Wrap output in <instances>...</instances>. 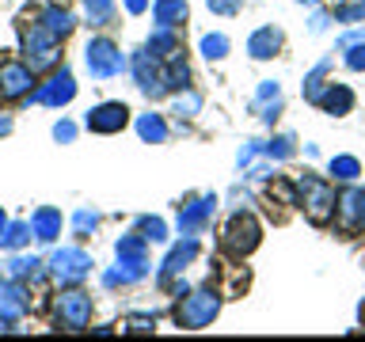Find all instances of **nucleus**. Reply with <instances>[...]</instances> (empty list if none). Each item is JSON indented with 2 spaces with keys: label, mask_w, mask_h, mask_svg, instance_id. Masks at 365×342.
I'll return each mask as SVG.
<instances>
[{
  "label": "nucleus",
  "mask_w": 365,
  "mask_h": 342,
  "mask_svg": "<svg viewBox=\"0 0 365 342\" xmlns=\"http://www.w3.org/2000/svg\"><path fill=\"white\" fill-rule=\"evenodd\" d=\"M217 312H221V293H213V289L182 293V301L175 304V323L182 331H202L217 319Z\"/></svg>",
  "instance_id": "f257e3e1"
},
{
  "label": "nucleus",
  "mask_w": 365,
  "mask_h": 342,
  "mask_svg": "<svg viewBox=\"0 0 365 342\" xmlns=\"http://www.w3.org/2000/svg\"><path fill=\"white\" fill-rule=\"evenodd\" d=\"M259 221L251 213H232L228 217V224H225V232H221V247H225V255H232V259H244L251 255V251L259 247Z\"/></svg>",
  "instance_id": "f03ea898"
},
{
  "label": "nucleus",
  "mask_w": 365,
  "mask_h": 342,
  "mask_svg": "<svg viewBox=\"0 0 365 342\" xmlns=\"http://www.w3.org/2000/svg\"><path fill=\"white\" fill-rule=\"evenodd\" d=\"M84 61H88V73L96 80H110L125 68V53L110 38H91L84 50Z\"/></svg>",
  "instance_id": "7ed1b4c3"
},
{
  "label": "nucleus",
  "mask_w": 365,
  "mask_h": 342,
  "mask_svg": "<svg viewBox=\"0 0 365 342\" xmlns=\"http://www.w3.org/2000/svg\"><path fill=\"white\" fill-rule=\"evenodd\" d=\"M53 319H57V327L61 331H84L91 323V296L88 293H61L53 301Z\"/></svg>",
  "instance_id": "20e7f679"
},
{
  "label": "nucleus",
  "mask_w": 365,
  "mask_h": 342,
  "mask_svg": "<svg viewBox=\"0 0 365 342\" xmlns=\"http://www.w3.org/2000/svg\"><path fill=\"white\" fill-rule=\"evenodd\" d=\"M301 198H304V213L312 224H327L331 217H335V194H331L327 182L319 179H301Z\"/></svg>",
  "instance_id": "39448f33"
},
{
  "label": "nucleus",
  "mask_w": 365,
  "mask_h": 342,
  "mask_svg": "<svg viewBox=\"0 0 365 342\" xmlns=\"http://www.w3.org/2000/svg\"><path fill=\"white\" fill-rule=\"evenodd\" d=\"M23 53H27V65L31 68H53L57 65V38L46 27L34 23L31 31H23Z\"/></svg>",
  "instance_id": "423d86ee"
},
{
  "label": "nucleus",
  "mask_w": 365,
  "mask_h": 342,
  "mask_svg": "<svg viewBox=\"0 0 365 342\" xmlns=\"http://www.w3.org/2000/svg\"><path fill=\"white\" fill-rule=\"evenodd\" d=\"M88 270H91V255H88V251H80V247H61V251H53V259H50V274L61 285L84 281Z\"/></svg>",
  "instance_id": "0eeeda50"
},
{
  "label": "nucleus",
  "mask_w": 365,
  "mask_h": 342,
  "mask_svg": "<svg viewBox=\"0 0 365 342\" xmlns=\"http://www.w3.org/2000/svg\"><path fill=\"white\" fill-rule=\"evenodd\" d=\"M133 76H137V88L145 91L148 99H164L168 91H164V61H160L156 53H133Z\"/></svg>",
  "instance_id": "6e6552de"
},
{
  "label": "nucleus",
  "mask_w": 365,
  "mask_h": 342,
  "mask_svg": "<svg viewBox=\"0 0 365 342\" xmlns=\"http://www.w3.org/2000/svg\"><path fill=\"white\" fill-rule=\"evenodd\" d=\"M130 122V107L125 103H99L88 110V130L91 133H122Z\"/></svg>",
  "instance_id": "1a4fd4ad"
},
{
  "label": "nucleus",
  "mask_w": 365,
  "mask_h": 342,
  "mask_svg": "<svg viewBox=\"0 0 365 342\" xmlns=\"http://www.w3.org/2000/svg\"><path fill=\"white\" fill-rule=\"evenodd\" d=\"M73 99H76V80L68 68L53 73L38 91H34V103H42V107H65V103H73Z\"/></svg>",
  "instance_id": "9d476101"
},
{
  "label": "nucleus",
  "mask_w": 365,
  "mask_h": 342,
  "mask_svg": "<svg viewBox=\"0 0 365 342\" xmlns=\"http://www.w3.org/2000/svg\"><path fill=\"white\" fill-rule=\"evenodd\" d=\"M34 84V68L31 65H19V61H8L0 65V95L4 99H23Z\"/></svg>",
  "instance_id": "9b49d317"
},
{
  "label": "nucleus",
  "mask_w": 365,
  "mask_h": 342,
  "mask_svg": "<svg viewBox=\"0 0 365 342\" xmlns=\"http://www.w3.org/2000/svg\"><path fill=\"white\" fill-rule=\"evenodd\" d=\"M31 296L19 281H0V323H16V319L27 316Z\"/></svg>",
  "instance_id": "f8f14e48"
},
{
  "label": "nucleus",
  "mask_w": 365,
  "mask_h": 342,
  "mask_svg": "<svg viewBox=\"0 0 365 342\" xmlns=\"http://www.w3.org/2000/svg\"><path fill=\"white\" fill-rule=\"evenodd\" d=\"M213 209H217V198H198V202H190V205H182L179 209V232L182 236H194V232H202L205 224H210V217H213Z\"/></svg>",
  "instance_id": "ddd939ff"
},
{
  "label": "nucleus",
  "mask_w": 365,
  "mask_h": 342,
  "mask_svg": "<svg viewBox=\"0 0 365 342\" xmlns=\"http://www.w3.org/2000/svg\"><path fill=\"white\" fill-rule=\"evenodd\" d=\"M194 255H198V239L194 236H187V239H179L175 247L168 251V259L160 262V281H168L171 274H182L194 262Z\"/></svg>",
  "instance_id": "4468645a"
},
{
  "label": "nucleus",
  "mask_w": 365,
  "mask_h": 342,
  "mask_svg": "<svg viewBox=\"0 0 365 342\" xmlns=\"http://www.w3.org/2000/svg\"><path fill=\"white\" fill-rule=\"evenodd\" d=\"M31 228H34V239H42V244H53V239L61 236V209H53V205H42V209H34Z\"/></svg>",
  "instance_id": "2eb2a0df"
},
{
  "label": "nucleus",
  "mask_w": 365,
  "mask_h": 342,
  "mask_svg": "<svg viewBox=\"0 0 365 342\" xmlns=\"http://www.w3.org/2000/svg\"><path fill=\"white\" fill-rule=\"evenodd\" d=\"M38 27H46V31L53 34V38H65V34H73L76 19H73V11H68V8L50 4V8H42V11H38Z\"/></svg>",
  "instance_id": "dca6fc26"
},
{
  "label": "nucleus",
  "mask_w": 365,
  "mask_h": 342,
  "mask_svg": "<svg viewBox=\"0 0 365 342\" xmlns=\"http://www.w3.org/2000/svg\"><path fill=\"white\" fill-rule=\"evenodd\" d=\"M145 274H148V262H125V259H118V266L103 274V285H107V289H118V285L141 281Z\"/></svg>",
  "instance_id": "f3484780"
},
{
  "label": "nucleus",
  "mask_w": 365,
  "mask_h": 342,
  "mask_svg": "<svg viewBox=\"0 0 365 342\" xmlns=\"http://www.w3.org/2000/svg\"><path fill=\"white\" fill-rule=\"evenodd\" d=\"M278 50H282V34L274 27H262L247 38V53L255 57V61H267V57H274Z\"/></svg>",
  "instance_id": "a211bd4d"
},
{
  "label": "nucleus",
  "mask_w": 365,
  "mask_h": 342,
  "mask_svg": "<svg viewBox=\"0 0 365 342\" xmlns=\"http://www.w3.org/2000/svg\"><path fill=\"white\" fill-rule=\"evenodd\" d=\"M153 16L156 27H179V23H187V0H156Z\"/></svg>",
  "instance_id": "6ab92c4d"
},
{
  "label": "nucleus",
  "mask_w": 365,
  "mask_h": 342,
  "mask_svg": "<svg viewBox=\"0 0 365 342\" xmlns=\"http://www.w3.org/2000/svg\"><path fill=\"white\" fill-rule=\"evenodd\" d=\"M319 107L331 110V114H350V107H354V91L342 88V84H327V91H319Z\"/></svg>",
  "instance_id": "aec40b11"
},
{
  "label": "nucleus",
  "mask_w": 365,
  "mask_h": 342,
  "mask_svg": "<svg viewBox=\"0 0 365 342\" xmlns=\"http://www.w3.org/2000/svg\"><path fill=\"white\" fill-rule=\"evenodd\" d=\"M114 255L125 259V262H148V239L141 232H130L114 244Z\"/></svg>",
  "instance_id": "412c9836"
},
{
  "label": "nucleus",
  "mask_w": 365,
  "mask_h": 342,
  "mask_svg": "<svg viewBox=\"0 0 365 342\" xmlns=\"http://www.w3.org/2000/svg\"><path fill=\"white\" fill-rule=\"evenodd\" d=\"M145 50H148V53H156L160 61H171V57H179V53H182V46H179L175 34H171V27H160L153 38H148Z\"/></svg>",
  "instance_id": "4be33fe9"
},
{
  "label": "nucleus",
  "mask_w": 365,
  "mask_h": 342,
  "mask_svg": "<svg viewBox=\"0 0 365 342\" xmlns=\"http://www.w3.org/2000/svg\"><path fill=\"white\" fill-rule=\"evenodd\" d=\"M187 88H190V68L179 53L171 61H164V91H187Z\"/></svg>",
  "instance_id": "5701e85b"
},
{
  "label": "nucleus",
  "mask_w": 365,
  "mask_h": 342,
  "mask_svg": "<svg viewBox=\"0 0 365 342\" xmlns=\"http://www.w3.org/2000/svg\"><path fill=\"white\" fill-rule=\"evenodd\" d=\"M31 236H34L31 221H16V224H8V228H4V236H0V247L19 251V247H27V244H31Z\"/></svg>",
  "instance_id": "b1692460"
},
{
  "label": "nucleus",
  "mask_w": 365,
  "mask_h": 342,
  "mask_svg": "<svg viewBox=\"0 0 365 342\" xmlns=\"http://www.w3.org/2000/svg\"><path fill=\"white\" fill-rule=\"evenodd\" d=\"M137 133H141V141L160 145L168 137V122L160 118V114H141V118H137Z\"/></svg>",
  "instance_id": "393cba45"
},
{
  "label": "nucleus",
  "mask_w": 365,
  "mask_h": 342,
  "mask_svg": "<svg viewBox=\"0 0 365 342\" xmlns=\"http://www.w3.org/2000/svg\"><path fill=\"white\" fill-rule=\"evenodd\" d=\"M84 16L91 27H110L114 23V0H84Z\"/></svg>",
  "instance_id": "a878e982"
},
{
  "label": "nucleus",
  "mask_w": 365,
  "mask_h": 342,
  "mask_svg": "<svg viewBox=\"0 0 365 342\" xmlns=\"http://www.w3.org/2000/svg\"><path fill=\"white\" fill-rule=\"evenodd\" d=\"M8 270H11V278H31V281H38V278H42V259L16 255V259L8 262Z\"/></svg>",
  "instance_id": "bb28decb"
},
{
  "label": "nucleus",
  "mask_w": 365,
  "mask_h": 342,
  "mask_svg": "<svg viewBox=\"0 0 365 342\" xmlns=\"http://www.w3.org/2000/svg\"><path fill=\"white\" fill-rule=\"evenodd\" d=\"M255 107L262 110V118H274V114H278V107H282V91H278V84H270V80H267V84H262L259 88V103H255Z\"/></svg>",
  "instance_id": "cd10ccee"
},
{
  "label": "nucleus",
  "mask_w": 365,
  "mask_h": 342,
  "mask_svg": "<svg viewBox=\"0 0 365 342\" xmlns=\"http://www.w3.org/2000/svg\"><path fill=\"white\" fill-rule=\"evenodd\" d=\"M331 8H335V19H342V23L365 19V0H331Z\"/></svg>",
  "instance_id": "c85d7f7f"
},
{
  "label": "nucleus",
  "mask_w": 365,
  "mask_h": 342,
  "mask_svg": "<svg viewBox=\"0 0 365 342\" xmlns=\"http://www.w3.org/2000/svg\"><path fill=\"white\" fill-rule=\"evenodd\" d=\"M137 232H141V236L148 239V244H164V239H168V224L160 221V217H141Z\"/></svg>",
  "instance_id": "c756f323"
},
{
  "label": "nucleus",
  "mask_w": 365,
  "mask_h": 342,
  "mask_svg": "<svg viewBox=\"0 0 365 342\" xmlns=\"http://www.w3.org/2000/svg\"><path fill=\"white\" fill-rule=\"evenodd\" d=\"M122 331H125V335H153V331H156V316H125Z\"/></svg>",
  "instance_id": "7c9ffc66"
},
{
  "label": "nucleus",
  "mask_w": 365,
  "mask_h": 342,
  "mask_svg": "<svg viewBox=\"0 0 365 342\" xmlns=\"http://www.w3.org/2000/svg\"><path fill=\"white\" fill-rule=\"evenodd\" d=\"M358 171H361V164L354 156H335L331 160V175L335 179H358Z\"/></svg>",
  "instance_id": "2f4dec72"
},
{
  "label": "nucleus",
  "mask_w": 365,
  "mask_h": 342,
  "mask_svg": "<svg viewBox=\"0 0 365 342\" xmlns=\"http://www.w3.org/2000/svg\"><path fill=\"white\" fill-rule=\"evenodd\" d=\"M202 53L210 57V61H221V57L228 53V38H225V34H205V38H202Z\"/></svg>",
  "instance_id": "473e14b6"
},
{
  "label": "nucleus",
  "mask_w": 365,
  "mask_h": 342,
  "mask_svg": "<svg viewBox=\"0 0 365 342\" xmlns=\"http://www.w3.org/2000/svg\"><path fill=\"white\" fill-rule=\"evenodd\" d=\"M73 228H76V236H91L99 228V213L96 209H80L76 217H73Z\"/></svg>",
  "instance_id": "72a5a7b5"
},
{
  "label": "nucleus",
  "mask_w": 365,
  "mask_h": 342,
  "mask_svg": "<svg viewBox=\"0 0 365 342\" xmlns=\"http://www.w3.org/2000/svg\"><path fill=\"white\" fill-rule=\"evenodd\" d=\"M202 110V95L198 91H187V95L175 99V114H198Z\"/></svg>",
  "instance_id": "f704fd0d"
},
{
  "label": "nucleus",
  "mask_w": 365,
  "mask_h": 342,
  "mask_svg": "<svg viewBox=\"0 0 365 342\" xmlns=\"http://www.w3.org/2000/svg\"><path fill=\"white\" fill-rule=\"evenodd\" d=\"M346 65L350 68H358V73H365V42H354V46H346Z\"/></svg>",
  "instance_id": "c9c22d12"
},
{
  "label": "nucleus",
  "mask_w": 365,
  "mask_h": 342,
  "mask_svg": "<svg viewBox=\"0 0 365 342\" xmlns=\"http://www.w3.org/2000/svg\"><path fill=\"white\" fill-rule=\"evenodd\" d=\"M205 4H210L217 16H236L240 11V0H205Z\"/></svg>",
  "instance_id": "e433bc0d"
},
{
  "label": "nucleus",
  "mask_w": 365,
  "mask_h": 342,
  "mask_svg": "<svg viewBox=\"0 0 365 342\" xmlns=\"http://www.w3.org/2000/svg\"><path fill=\"white\" fill-rule=\"evenodd\" d=\"M267 152H270V156H289V152H293V141H289V137H278V141L267 145Z\"/></svg>",
  "instance_id": "4c0bfd02"
},
{
  "label": "nucleus",
  "mask_w": 365,
  "mask_h": 342,
  "mask_svg": "<svg viewBox=\"0 0 365 342\" xmlns=\"http://www.w3.org/2000/svg\"><path fill=\"white\" fill-rule=\"evenodd\" d=\"M53 137H57V141H65V145H68V141L76 137V125H73V122H57V125H53Z\"/></svg>",
  "instance_id": "58836bf2"
},
{
  "label": "nucleus",
  "mask_w": 365,
  "mask_h": 342,
  "mask_svg": "<svg viewBox=\"0 0 365 342\" xmlns=\"http://www.w3.org/2000/svg\"><path fill=\"white\" fill-rule=\"evenodd\" d=\"M145 8H148V0H125V11H130V16H141Z\"/></svg>",
  "instance_id": "ea45409f"
},
{
  "label": "nucleus",
  "mask_w": 365,
  "mask_h": 342,
  "mask_svg": "<svg viewBox=\"0 0 365 342\" xmlns=\"http://www.w3.org/2000/svg\"><path fill=\"white\" fill-rule=\"evenodd\" d=\"M4 228H8V213L0 209V236H4Z\"/></svg>",
  "instance_id": "a19ab883"
},
{
  "label": "nucleus",
  "mask_w": 365,
  "mask_h": 342,
  "mask_svg": "<svg viewBox=\"0 0 365 342\" xmlns=\"http://www.w3.org/2000/svg\"><path fill=\"white\" fill-rule=\"evenodd\" d=\"M8 130H11V122H8V118H0V133H8Z\"/></svg>",
  "instance_id": "79ce46f5"
}]
</instances>
